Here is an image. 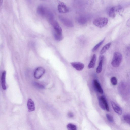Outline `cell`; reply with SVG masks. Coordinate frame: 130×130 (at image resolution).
<instances>
[{
    "label": "cell",
    "mask_w": 130,
    "mask_h": 130,
    "mask_svg": "<svg viewBox=\"0 0 130 130\" xmlns=\"http://www.w3.org/2000/svg\"><path fill=\"white\" fill-rule=\"evenodd\" d=\"M37 12L39 15L43 17H47L48 19L54 18L52 13L43 5H40L37 7Z\"/></svg>",
    "instance_id": "cell-1"
},
{
    "label": "cell",
    "mask_w": 130,
    "mask_h": 130,
    "mask_svg": "<svg viewBox=\"0 0 130 130\" xmlns=\"http://www.w3.org/2000/svg\"><path fill=\"white\" fill-rule=\"evenodd\" d=\"M122 55L121 53L117 52H115L111 63L112 66L115 67L119 66L122 61Z\"/></svg>",
    "instance_id": "cell-2"
},
{
    "label": "cell",
    "mask_w": 130,
    "mask_h": 130,
    "mask_svg": "<svg viewBox=\"0 0 130 130\" xmlns=\"http://www.w3.org/2000/svg\"><path fill=\"white\" fill-rule=\"evenodd\" d=\"M108 20L105 17H99L95 19L93 21V24L96 27L101 28L105 26L108 23Z\"/></svg>",
    "instance_id": "cell-3"
},
{
    "label": "cell",
    "mask_w": 130,
    "mask_h": 130,
    "mask_svg": "<svg viewBox=\"0 0 130 130\" xmlns=\"http://www.w3.org/2000/svg\"><path fill=\"white\" fill-rule=\"evenodd\" d=\"M49 22L54 28V31L60 34H62V29L58 23L54 18L48 20Z\"/></svg>",
    "instance_id": "cell-4"
},
{
    "label": "cell",
    "mask_w": 130,
    "mask_h": 130,
    "mask_svg": "<svg viewBox=\"0 0 130 130\" xmlns=\"http://www.w3.org/2000/svg\"><path fill=\"white\" fill-rule=\"evenodd\" d=\"M45 73V70L43 68L39 67L35 70L34 73V78L37 79L41 78Z\"/></svg>",
    "instance_id": "cell-5"
},
{
    "label": "cell",
    "mask_w": 130,
    "mask_h": 130,
    "mask_svg": "<svg viewBox=\"0 0 130 130\" xmlns=\"http://www.w3.org/2000/svg\"><path fill=\"white\" fill-rule=\"evenodd\" d=\"M58 9L59 12L62 13H65L69 11V9L63 2L58 1Z\"/></svg>",
    "instance_id": "cell-6"
},
{
    "label": "cell",
    "mask_w": 130,
    "mask_h": 130,
    "mask_svg": "<svg viewBox=\"0 0 130 130\" xmlns=\"http://www.w3.org/2000/svg\"><path fill=\"white\" fill-rule=\"evenodd\" d=\"M59 19L62 23L66 26L69 27L73 26V22L69 19L62 16H60Z\"/></svg>",
    "instance_id": "cell-7"
},
{
    "label": "cell",
    "mask_w": 130,
    "mask_h": 130,
    "mask_svg": "<svg viewBox=\"0 0 130 130\" xmlns=\"http://www.w3.org/2000/svg\"><path fill=\"white\" fill-rule=\"evenodd\" d=\"M72 66L77 70L80 71L84 68V64L80 62H74L70 63Z\"/></svg>",
    "instance_id": "cell-8"
},
{
    "label": "cell",
    "mask_w": 130,
    "mask_h": 130,
    "mask_svg": "<svg viewBox=\"0 0 130 130\" xmlns=\"http://www.w3.org/2000/svg\"><path fill=\"white\" fill-rule=\"evenodd\" d=\"M111 103L115 112L118 114L121 115L122 113L121 108L115 102L112 101H111Z\"/></svg>",
    "instance_id": "cell-9"
},
{
    "label": "cell",
    "mask_w": 130,
    "mask_h": 130,
    "mask_svg": "<svg viewBox=\"0 0 130 130\" xmlns=\"http://www.w3.org/2000/svg\"><path fill=\"white\" fill-rule=\"evenodd\" d=\"M104 57L103 55H101L99 57V64L96 69V72L97 73H100L102 71V63Z\"/></svg>",
    "instance_id": "cell-10"
},
{
    "label": "cell",
    "mask_w": 130,
    "mask_h": 130,
    "mask_svg": "<svg viewBox=\"0 0 130 130\" xmlns=\"http://www.w3.org/2000/svg\"><path fill=\"white\" fill-rule=\"evenodd\" d=\"M6 72L5 71H4L2 74L1 78V85L3 90H5L6 89Z\"/></svg>",
    "instance_id": "cell-11"
},
{
    "label": "cell",
    "mask_w": 130,
    "mask_h": 130,
    "mask_svg": "<svg viewBox=\"0 0 130 130\" xmlns=\"http://www.w3.org/2000/svg\"><path fill=\"white\" fill-rule=\"evenodd\" d=\"M27 107L29 112H32L35 110V106L34 103L31 99L28 100L27 102Z\"/></svg>",
    "instance_id": "cell-12"
},
{
    "label": "cell",
    "mask_w": 130,
    "mask_h": 130,
    "mask_svg": "<svg viewBox=\"0 0 130 130\" xmlns=\"http://www.w3.org/2000/svg\"><path fill=\"white\" fill-rule=\"evenodd\" d=\"M93 84L94 87L97 91L101 94L103 93V91L102 87L100 84L96 80H93Z\"/></svg>",
    "instance_id": "cell-13"
},
{
    "label": "cell",
    "mask_w": 130,
    "mask_h": 130,
    "mask_svg": "<svg viewBox=\"0 0 130 130\" xmlns=\"http://www.w3.org/2000/svg\"><path fill=\"white\" fill-rule=\"evenodd\" d=\"M96 59V56L95 54H94L93 55L91 60L88 65V67L89 68H93L94 67Z\"/></svg>",
    "instance_id": "cell-14"
},
{
    "label": "cell",
    "mask_w": 130,
    "mask_h": 130,
    "mask_svg": "<svg viewBox=\"0 0 130 130\" xmlns=\"http://www.w3.org/2000/svg\"><path fill=\"white\" fill-rule=\"evenodd\" d=\"M108 13L109 17L112 18H114L116 16V13H117L115 6H113L110 8Z\"/></svg>",
    "instance_id": "cell-15"
},
{
    "label": "cell",
    "mask_w": 130,
    "mask_h": 130,
    "mask_svg": "<svg viewBox=\"0 0 130 130\" xmlns=\"http://www.w3.org/2000/svg\"><path fill=\"white\" fill-rule=\"evenodd\" d=\"M53 34L56 40L58 41H61L63 38V36L62 34L59 33L54 31Z\"/></svg>",
    "instance_id": "cell-16"
},
{
    "label": "cell",
    "mask_w": 130,
    "mask_h": 130,
    "mask_svg": "<svg viewBox=\"0 0 130 130\" xmlns=\"http://www.w3.org/2000/svg\"><path fill=\"white\" fill-rule=\"evenodd\" d=\"M111 44V43L109 42L105 45L101 50L100 53L101 54H103L105 53L107 50L109 48Z\"/></svg>",
    "instance_id": "cell-17"
},
{
    "label": "cell",
    "mask_w": 130,
    "mask_h": 130,
    "mask_svg": "<svg viewBox=\"0 0 130 130\" xmlns=\"http://www.w3.org/2000/svg\"><path fill=\"white\" fill-rule=\"evenodd\" d=\"M78 23L81 25H83L86 24L87 22V19L85 17L81 16L77 19Z\"/></svg>",
    "instance_id": "cell-18"
},
{
    "label": "cell",
    "mask_w": 130,
    "mask_h": 130,
    "mask_svg": "<svg viewBox=\"0 0 130 130\" xmlns=\"http://www.w3.org/2000/svg\"><path fill=\"white\" fill-rule=\"evenodd\" d=\"M100 98L103 101L104 104L105 108V109L107 111H109V110L108 105L105 98L103 96H102L100 97Z\"/></svg>",
    "instance_id": "cell-19"
},
{
    "label": "cell",
    "mask_w": 130,
    "mask_h": 130,
    "mask_svg": "<svg viewBox=\"0 0 130 130\" xmlns=\"http://www.w3.org/2000/svg\"><path fill=\"white\" fill-rule=\"evenodd\" d=\"M105 39V38L102 41L100 42L95 45L92 49V51L93 52H94L96 51L103 43Z\"/></svg>",
    "instance_id": "cell-20"
},
{
    "label": "cell",
    "mask_w": 130,
    "mask_h": 130,
    "mask_svg": "<svg viewBox=\"0 0 130 130\" xmlns=\"http://www.w3.org/2000/svg\"><path fill=\"white\" fill-rule=\"evenodd\" d=\"M67 129L69 130H76L77 129L76 126L71 123L68 124L67 126Z\"/></svg>",
    "instance_id": "cell-21"
},
{
    "label": "cell",
    "mask_w": 130,
    "mask_h": 130,
    "mask_svg": "<svg viewBox=\"0 0 130 130\" xmlns=\"http://www.w3.org/2000/svg\"><path fill=\"white\" fill-rule=\"evenodd\" d=\"M123 119L127 123L130 125V114L125 115L123 116Z\"/></svg>",
    "instance_id": "cell-22"
},
{
    "label": "cell",
    "mask_w": 130,
    "mask_h": 130,
    "mask_svg": "<svg viewBox=\"0 0 130 130\" xmlns=\"http://www.w3.org/2000/svg\"><path fill=\"white\" fill-rule=\"evenodd\" d=\"M99 104L100 107L103 110H105V108L104 104L103 101L99 97L98 99Z\"/></svg>",
    "instance_id": "cell-23"
},
{
    "label": "cell",
    "mask_w": 130,
    "mask_h": 130,
    "mask_svg": "<svg viewBox=\"0 0 130 130\" xmlns=\"http://www.w3.org/2000/svg\"><path fill=\"white\" fill-rule=\"evenodd\" d=\"M33 84L34 86L40 89H44V86L43 85L37 82H34Z\"/></svg>",
    "instance_id": "cell-24"
},
{
    "label": "cell",
    "mask_w": 130,
    "mask_h": 130,
    "mask_svg": "<svg viewBox=\"0 0 130 130\" xmlns=\"http://www.w3.org/2000/svg\"><path fill=\"white\" fill-rule=\"evenodd\" d=\"M111 82L112 84L113 85H116L117 83V80L115 77H112L111 79Z\"/></svg>",
    "instance_id": "cell-25"
},
{
    "label": "cell",
    "mask_w": 130,
    "mask_h": 130,
    "mask_svg": "<svg viewBox=\"0 0 130 130\" xmlns=\"http://www.w3.org/2000/svg\"><path fill=\"white\" fill-rule=\"evenodd\" d=\"M106 117L108 120L110 122H113V119L112 117L109 114L106 115Z\"/></svg>",
    "instance_id": "cell-26"
},
{
    "label": "cell",
    "mask_w": 130,
    "mask_h": 130,
    "mask_svg": "<svg viewBox=\"0 0 130 130\" xmlns=\"http://www.w3.org/2000/svg\"><path fill=\"white\" fill-rule=\"evenodd\" d=\"M68 115L70 118H72L74 116L73 114L71 112H69L68 114Z\"/></svg>",
    "instance_id": "cell-27"
},
{
    "label": "cell",
    "mask_w": 130,
    "mask_h": 130,
    "mask_svg": "<svg viewBox=\"0 0 130 130\" xmlns=\"http://www.w3.org/2000/svg\"><path fill=\"white\" fill-rule=\"evenodd\" d=\"M127 25L128 26L130 27V18L128 20L127 23Z\"/></svg>",
    "instance_id": "cell-28"
},
{
    "label": "cell",
    "mask_w": 130,
    "mask_h": 130,
    "mask_svg": "<svg viewBox=\"0 0 130 130\" xmlns=\"http://www.w3.org/2000/svg\"><path fill=\"white\" fill-rule=\"evenodd\" d=\"M3 1V0H0V5H1H1Z\"/></svg>",
    "instance_id": "cell-29"
},
{
    "label": "cell",
    "mask_w": 130,
    "mask_h": 130,
    "mask_svg": "<svg viewBox=\"0 0 130 130\" xmlns=\"http://www.w3.org/2000/svg\"><path fill=\"white\" fill-rule=\"evenodd\" d=\"M43 0V1H44V0Z\"/></svg>",
    "instance_id": "cell-30"
}]
</instances>
